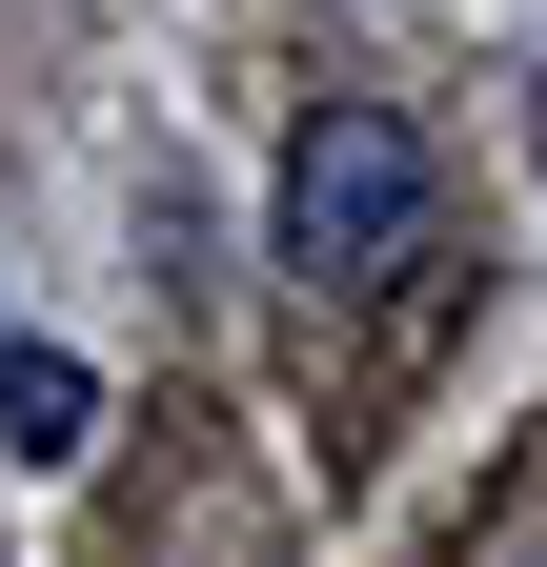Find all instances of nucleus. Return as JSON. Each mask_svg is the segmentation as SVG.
I'll return each mask as SVG.
<instances>
[{
  "label": "nucleus",
  "instance_id": "nucleus-2",
  "mask_svg": "<svg viewBox=\"0 0 547 567\" xmlns=\"http://www.w3.org/2000/svg\"><path fill=\"white\" fill-rule=\"evenodd\" d=\"M82 446H102V365L0 324V466H82Z\"/></svg>",
  "mask_w": 547,
  "mask_h": 567
},
{
  "label": "nucleus",
  "instance_id": "nucleus-1",
  "mask_svg": "<svg viewBox=\"0 0 547 567\" xmlns=\"http://www.w3.org/2000/svg\"><path fill=\"white\" fill-rule=\"evenodd\" d=\"M426 142H405V102H305L285 183H264V244H285L305 284H385L405 244H426Z\"/></svg>",
  "mask_w": 547,
  "mask_h": 567
}]
</instances>
